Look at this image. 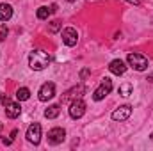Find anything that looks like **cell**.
I'll return each mask as SVG.
<instances>
[{
	"mask_svg": "<svg viewBox=\"0 0 153 151\" xmlns=\"http://www.w3.org/2000/svg\"><path fill=\"white\" fill-rule=\"evenodd\" d=\"M48 64H50V57H48L46 52H43V50H32L30 52V55H29V66L34 71L45 70Z\"/></svg>",
	"mask_w": 153,
	"mask_h": 151,
	"instance_id": "cell-1",
	"label": "cell"
},
{
	"mask_svg": "<svg viewBox=\"0 0 153 151\" xmlns=\"http://www.w3.org/2000/svg\"><path fill=\"white\" fill-rule=\"evenodd\" d=\"M126 61H128V64H130L135 71H144V70L148 68V59H146L144 55H141V53H128Z\"/></svg>",
	"mask_w": 153,
	"mask_h": 151,
	"instance_id": "cell-2",
	"label": "cell"
},
{
	"mask_svg": "<svg viewBox=\"0 0 153 151\" xmlns=\"http://www.w3.org/2000/svg\"><path fill=\"white\" fill-rule=\"evenodd\" d=\"M112 91V80L109 78V76H105L103 80H102V85L94 91V94H93V98L96 100V101H100V100H103L109 93Z\"/></svg>",
	"mask_w": 153,
	"mask_h": 151,
	"instance_id": "cell-3",
	"label": "cell"
},
{
	"mask_svg": "<svg viewBox=\"0 0 153 151\" xmlns=\"http://www.w3.org/2000/svg\"><path fill=\"white\" fill-rule=\"evenodd\" d=\"M84 114H85V101H84L82 98L73 100L71 105H70V115H71L73 119H80Z\"/></svg>",
	"mask_w": 153,
	"mask_h": 151,
	"instance_id": "cell-4",
	"label": "cell"
},
{
	"mask_svg": "<svg viewBox=\"0 0 153 151\" xmlns=\"http://www.w3.org/2000/svg\"><path fill=\"white\" fill-rule=\"evenodd\" d=\"M27 141L32 142L34 146L39 144V141H41V124L39 123H32L29 126V130H27Z\"/></svg>",
	"mask_w": 153,
	"mask_h": 151,
	"instance_id": "cell-5",
	"label": "cell"
},
{
	"mask_svg": "<svg viewBox=\"0 0 153 151\" xmlns=\"http://www.w3.org/2000/svg\"><path fill=\"white\" fill-rule=\"evenodd\" d=\"M53 96H55V85H53L52 82L43 84L41 89H39V100H41V101H48V100H52Z\"/></svg>",
	"mask_w": 153,
	"mask_h": 151,
	"instance_id": "cell-6",
	"label": "cell"
},
{
	"mask_svg": "<svg viewBox=\"0 0 153 151\" xmlns=\"http://www.w3.org/2000/svg\"><path fill=\"white\" fill-rule=\"evenodd\" d=\"M64 137H66L64 128H52V130L48 132V142H50V144H53V146L61 144V142L64 141Z\"/></svg>",
	"mask_w": 153,
	"mask_h": 151,
	"instance_id": "cell-7",
	"label": "cell"
},
{
	"mask_svg": "<svg viewBox=\"0 0 153 151\" xmlns=\"http://www.w3.org/2000/svg\"><path fill=\"white\" fill-rule=\"evenodd\" d=\"M62 41H64L66 46H75L76 44L78 34H76V30L73 29V27H66V29L62 30Z\"/></svg>",
	"mask_w": 153,
	"mask_h": 151,
	"instance_id": "cell-8",
	"label": "cell"
},
{
	"mask_svg": "<svg viewBox=\"0 0 153 151\" xmlns=\"http://www.w3.org/2000/svg\"><path fill=\"white\" fill-rule=\"evenodd\" d=\"M130 114H132V107L130 105H121L112 112V119L114 121H126L130 117Z\"/></svg>",
	"mask_w": 153,
	"mask_h": 151,
	"instance_id": "cell-9",
	"label": "cell"
},
{
	"mask_svg": "<svg viewBox=\"0 0 153 151\" xmlns=\"http://www.w3.org/2000/svg\"><path fill=\"white\" fill-rule=\"evenodd\" d=\"M4 107H5V115L11 117V119H16V117L22 114V107H20L18 103H14V101H7Z\"/></svg>",
	"mask_w": 153,
	"mask_h": 151,
	"instance_id": "cell-10",
	"label": "cell"
},
{
	"mask_svg": "<svg viewBox=\"0 0 153 151\" xmlns=\"http://www.w3.org/2000/svg\"><path fill=\"white\" fill-rule=\"evenodd\" d=\"M109 70H111V73H114V75H123V73L126 71V64H125L121 59H116V61H112V62L109 64Z\"/></svg>",
	"mask_w": 153,
	"mask_h": 151,
	"instance_id": "cell-11",
	"label": "cell"
},
{
	"mask_svg": "<svg viewBox=\"0 0 153 151\" xmlns=\"http://www.w3.org/2000/svg\"><path fill=\"white\" fill-rule=\"evenodd\" d=\"M13 16V7L9 4H0V21H7Z\"/></svg>",
	"mask_w": 153,
	"mask_h": 151,
	"instance_id": "cell-12",
	"label": "cell"
},
{
	"mask_svg": "<svg viewBox=\"0 0 153 151\" xmlns=\"http://www.w3.org/2000/svg\"><path fill=\"white\" fill-rule=\"evenodd\" d=\"M61 112V109H59V105H50L46 110H45V117H48V119H55L57 115Z\"/></svg>",
	"mask_w": 153,
	"mask_h": 151,
	"instance_id": "cell-13",
	"label": "cell"
},
{
	"mask_svg": "<svg viewBox=\"0 0 153 151\" xmlns=\"http://www.w3.org/2000/svg\"><path fill=\"white\" fill-rule=\"evenodd\" d=\"M117 91H119V94H121V96H130V94H132V91H134V85H132L130 82H125V84H121V85H119V89H117Z\"/></svg>",
	"mask_w": 153,
	"mask_h": 151,
	"instance_id": "cell-14",
	"label": "cell"
},
{
	"mask_svg": "<svg viewBox=\"0 0 153 151\" xmlns=\"http://www.w3.org/2000/svg\"><path fill=\"white\" fill-rule=\"evenodd\" d=\"M75 93H82V87H73V89H70V91L61 98V103H68V101L75 96Z\"/></svg>",
	"mask_w": 153,
	"mask_h": 151,
	"instance_id": "cell-15",
	"label": "cell"
},
{
	"mask_svg": "<svg viewBox=\"0 0 153 151\" xmlns=\"http://www.w3.org/2000/svg\"><path fill=\"white\" fill-rule=\"evenodd\" d=\"M52 13H53V11H52V7H45V5H43V7H39V9H38V13H36V14H38L39 20H46Z\"/></svg>",
	"mask_w": 153,
	"mask_h": 151,
	"instance_id": "cell-16",
	"label": "cell"
},
{
	"mask_svg": "<svg viewBox=\"0 0 153 151\" xmlns=\"http://www.w3.org/2000/svg\"><path fill=\"white\" fill-rule=\"evenodd\" d=\"M16 98H18L20 101H25V100H29V98H30V91H29L27 87H22V89H18V91H16Z\"/></svg>",
	"mask_w": 153,
	"mask_h": 151,
	"instance_id": "cell-17",
	"label": "cell"
},
{
	"mask_svg": "<svg viewBox=\"0 0 153 151\" xmlns=\"http://www.w3.org/2000/svg\"><path fill=\"white\" fill-rule=\"evenodd\" d=\"M61 25H62V23H61L59 20H53V21H50V27H48V30L53 34V32H57V30L61 29Z\"/></svg>",
	"mask_w": 153,
	"mask_h": 151,
	"instance_id": "cell-18",
	"label": "cell"
},
{
	"mask_svg": "<svg viewBox=\"0 0 153 151\" xmlns=\"http://www.w3.org/2000/svg\"><path fill=\"white\" fill-rule=\"evenodd\" d=\"M7 32H9L7 27L5 25H0V41H4V39L7 38Z\"/></svg>",
	"mask_w": 153,
	"mask_h": 151,
	"instance_id": "cell-19",
	"label": "cell"
},
{
	"mask_svg": "<svg viewBox=\"0 0 153 151\" xmlns=\"http://www.w3.org/2000/svg\"><path fill=\"white\" fill-rule=\"evenodd\" d=\"M7 101H9V98H7L5 94H0V103H2V105H5Z\"/></svg>",
	"mask_w": 153,
	"mask_h": 151,
	"instance_id": "cell-20",
	"label": "cell"
},
{
	"mask_svg": "<svg viewBox=\"0 0 153 151\" xmlns=\"http://www.w3.org/2000/svg\"><path fill=\"white\" fill-rule=\"evenodd\" d=\"M126 2H128V4H134V5H139L141 0H126Z\"/></svg>",
	"mask_w": 153,
	"mask_h": 151,
	"instance_id": "cell-21",
	"label": "cell"
},
{
	"mask_svg": "<svg viewBox=\"0 0 153 151\" xmlns=\"http://www.w3.org/2000/svg\"><path fill=\"white\" fill-rule=\"evenodd\" d=\"M148 80H150V82H153V73H152L150 76H148Z\"/></svg>",
	"mask_w": 153,
	"mask_h": 151,
	"instance_id": "cell-22",
	"label": "cell"
},
{
	"mask_svg": "<svg viewBox=\"0 0 153 151\" xmlns=\"http://www.w3.org/2000/svg\"><path fill=\"white\" fill-rule=\"evenodd\" d=\"M0 130H2V123H0Z\"/></svg>",
	"mask_w": 153,
	"mask_h": 151,
	"instance_id": "cell-23",
	"label": "cell"
},
{
	"mask_svg": "<svg viewBox=\"0 0 153 151\" xmlns=\"http://www.w3.org/2000/svg\"><path fill=\"white\" fill-rule=\"evenodd\" d=\"M68 2H75V0H68Z\"/></svg>",
	"mask_w": 153,
	"mask_h": 151,
	"instance_id": "cell-24",
	"label": "cell"
}]
</instances>
